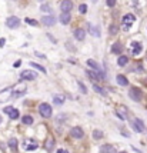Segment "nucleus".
<instances>
[{"label":"nucleus","instance_id":"1","mask_svg":"<svg viewBox=\"0 0 147 153\" xmlns=\"http://www.w3.org/2000/svg\"><path fill=\"white\" fill-rule=\"evenodd\" d=\"M39 113H40L41 117H44V119L52 117V113H53L52 106H50L49 103H41V105L39 106Z\"/></svg>","mask_w":147,"mask_h":153},{"label":"nucleus","instance_id":"2","mask_svg":"<svg viewBox=\"0 0 147 153\" xmlns=\"http://www.w3.org/2000/svg\"><path fill=\"white\" fill-rule=\"evenodd\" d=\"M129 97L131 99V100L134 102H140L143 99V92H141V89H138V87H130L129 90Z\"/></svg>","mask_w":147,"mask_h":153},{"label":"nucleus","instance_id":"3","mask_svg":"<svg viewBox=\"0 0 147 153\" xmlns=\"http://www.w3.org/2000/svg\"><path fill=\"white\" fill-rule=\"evenodd\" d=\"M134 22H136V17H134V14H130V13L123 16V19H121V23H123L124 29H130L134 24Z\"/></svg>","mask_w":147,"mask_h":153},{"label":"nucleus","instance_id":"4","mask_svg":"<svg viewBox=\"0 0 147 153\" xmlns=\"http://www.w3.org/2000/svg\"><path fill=\"white\" fill-rule=\"evenodd\" d=\"M6 26L9 27V29H17L20 26V19L16 17V16H10L6 20Z\"/></svg>","mask_w":147,"mask_h":153},{"label":"nucleus","instance_id":"5","mask_svg":"<svg viewBox=\"0 0 147 153\" xmlns=\"http://www.w3.org/2000/svg\"><path fill=\"white\" fill-rule=\"evenodd\" d=\"M70 135H71V137H73V139H83L84 132H83V129H81L80 126H74V127H71Z\"/></svg>","mask_w":147,"mask_h":153},{"label":"nucleus","instance_id":"6","mask_svg":"<svg viewBox=\"0 0 147 153\" xmlns=\"http://www.w3.org/2000/svg\"><path fill=\"white\" fill-rule=\"evenodd\" d=\"M36 77H37V74L33 70H23L20 73V79L22 80H34Z\"/></svg>","mask_w":147,"mask_h":153},{"label":"nucleus","instance_id":"7","mask_svg":"<svg viewBox=\"0 0 147 153\" xmlns=\"http://www.w3.org/2000/svg\"><path fill=\"white\" fill-rule=\"evenodd\" d=\"M131 126H133L134 132H137V133H143L144 132V123L140 119H133L131 120Z\"/></svg>","mask_w":147,"mask_h":153},{"label":"nucleus","instance_id":"8","mask_svg":"<svg viewBox=\"0 0 147 153\" xmlns=\"http://www.w3.org/2000/svg\"><path fill=\"white\" fill-rule=\"evenodd\" d=\"M41 23H43V26H47V27H52L56 24V17L54 16H43L41 19Z\"/></svg>","mask_w":147,"mask_h":153},{"label":"nucleus","instance_id":"9","mask_svg":"<svg viewBox=\"0 0 147 153\" xmlns=\"http://www.w3.org/2000/svg\"><path fill=\"white\" fill-rule=\"evenodd\" d=\"M60 9H62L63 13H69L73 9V2L71 0H63L62 5H60Z\"/></svg>","mask_w":147,"mask_h":153},{"label":"nucleus","instance_id":"10","mask_svg":"<svg viewBox=\"0 0 147 153\" xmlns=\"http://www.w3.org/2000/svg\"><path fill=\"white\" fill-rule=\"evenodd\" d=\"M116 114H117V117H119V119L126 120V119H127V109H126L124 106H121V107H116Z\"/></svg>","mask_w":147,"mask_h":153},{"label":"nucleus","instance_id":"11","mask_svg":"<svg viewBox=\"0 0 147 153\" xmlns=\"http://www.w3.org/2000/svg\"><path fill=\"white\" fill-rule=\"evenodd\" d=\"M100 153H117V150L112 144H103L100 146Z\"/></svg>","mask_w":147,"mask_h":153},{"label":"nucleus","instance_id":"12","mask_svg":"<svg viewBox=\"0 0 147 153\" xmlns=\"http://www.w3.org/2000/svg\"><path fill=\"white\" fill-rule=\"evenodd\" d=\"M89 33H91V36L94 37H100V27H97L93 23H89Z\"/></svg>","mask_w":147,"mask_h":153},{"label":"nucleus","instance_id":"13","mask_svg":"<svg viewBox=\"0 0 147 153\" xmlns=\"http://www.w3.org/2000/svg\"><path fill=\"white\" fill-rule=\"evenodd\" d=\"M143 50L141 47V43H138V42H133L131 43V53H133L134 56H137V54H140Z\"/></svg>","mask_w":147,"mask_h":153},{"label":"nucleus","instance_id":"14","mask_svg":"<svg viewBox=\"0 0 147 153\" xmlns=\"http://www.w3.org/2000/svg\"><path fill=\"white\" fill-rule=\"evenodd\" d=\"M112 53L113 54H120L121 52H123V46H121V43L120 42H116V43H113L112 44Z\"/></svg>","mask_w":147,"mask_h":153},{"label":"nucleus","instance_id":"15","mask_svg":"<svg viewBox=\"0 0 147 153\" xmlns=\"http://www.w3.org/2000/svg\"><path fill=\"white\" fill-rule=\"evenodd\" d=\"M64 100H66V97H64V95H62V93H57V95L53 96L54 105H57V106H62L63 103H64Z\"/></svg>","mask_w":147,"mask_h":153},{"label":"nucleus","instance_id":"16","mask_svg":"<svg viewBox=\"0 0 147 153\" xmlns=\"http://www.w3.org/2000/svg\"><path fill=\"white\" fill-rule=\"evenodd\" d=\"M12 92H13L12 89H6V90H3V92H0V103L9 100V97L12 96Z\"/></svg>","mask_w":147,"mask_h":153},{"label":"nucleus","instance_id":"17","mask_svg":"<svg viewBox=\"0 0 147 153\" xmlns=\"http://www.w3.org/2000/svg\"><path fill=\"white\" fill-rule=\"evenodd\" d=\"M43 146H44L46 150L52 152V150L54 149V146H56V142H54V139H46V142L43 143Z\"/></svg>","mask_w":147,"mask_h":153},{"label":"nucleus","instance_id":"18","mask_svg":"<svg viewBox=\"0 0 147 153\" xmlns=\"http://www.w3.org/2000/svg\"><path fill=\"white\" fill-rule=\"evenodd\" d=\"M116 80H117V84H119V86H127V84H129V80H127V77H126V76H123V74H117Z\"/></svg>","mask_w":147,"mask_h":153},{"label":"nucleus","instance_id":"19","mask_svg":"<svg viewBox=\"0 0 147 153\" xmlns=\"http://www.w3.org/2000/svg\"><path fill=\"white\" fill-rule=\"evenodd\" d=\"M74 37H76L77 40H84L86 30H83V29H76V30H74Z\"/></svg>","mask_w":147,"mask_h":153},{"label":"nucleus","instance_id":"20","mask_svg":"<svg viewBox=\"0 0 147 153\" xmlns=\"http://www.w3.org/2000/svg\"><path fill=\"white\" fill-rule=\"evenodd\" d=\"M33 122H34V119H33V116H30V114H24V116L22 117V123L23 125L30 126V125H33Z\"/></svg>","mask_w":147,"mask_h":153},{"label":"nucleus","instance_id":"21","mask_svg":"<svg viewBox=\"0 0 147 153\" xmlns=\"http://www.w3.org/2000/svg\"><path fill=\"white\" fill-rule=\"evenodd\" d=\"M86 74L89 76L90 79L93 80V82H99L100 80V77H99V74L94 72V70H86Z\"/></svg>","mask_w":147,"mask_h":153},{"label":"nucleus","instance_id":"22","mask_svg":"<svg viewBox=\"0 0 147 153\" xmlns=\"http://www.w3.org/2000/svg\"><path fill=\"white\" fill-rule=\"evenodd\" d=\"M93 89H94V92H96V93H99V95H102V96H104V97L107 96L106 89H103L102 86H99V84H96V83H94V84H93Z\"/></svg>","mask_w":147,"mask_h":153},{"label":"nucleus","instance_id":"23","mask_svg":"<svg viewBox=\"0 0 147 153\" xmlns=\"http://www.w3.org/2000/svg\"><path fill=\"white\" fill-rule=\"evenodd\" d=\"M70 19H71L70 13H62L60 14V23H62V24H67V23L70 22Z\"/></svg>","mask_w":147,"mask_h":153},{"label":"nucleus","instance_id":"24","mask_svg":"<svg viewBox=\"0 0 147 153\" xmlns=\"http://www.w3.org/2000/svg\"><path fill=\"white\" fill-rule=\"evenodd\" d=\"M19 116H20V112H19V110L16 109V107H13V109H12V110L9 112V117H10V119H13V120H16V119H17Z\"/></svg>","mask_w":147,"mask_h":153},{"label":"nucleus","instance_id":"25","mask_svg":"<svg viewBox=\"0 0 147 153\" xmlns=\"http://www.w3.org/2000/svg\"><path fill=\"white\" fill-rule=\"evenodd\" d=\"M17 144H19L17 139H14V137L9 139V147L12 149V150H16V149H17Z\"/></svg>","mask_w":147,"mask_h":153},{"label":"nucleus","instance_id":"26","mask_svg":"<svg viewBox=\"0 0 147 153\" xmlns=\"http://www.w3.org/2000/svg\"><path fill=\"white\" fill-rule=\"evenodd\" d=\"M30 66L33 67V69H37V70H40V72H43V73H47V70L43 67V66H40L39 63H34V62H30Z\"/></svg>","mask_w":147,"mask_h":153},{"label":"nucleus","instance_id":"27","mask_svg":"<svg viewBox=\"0 0 147 153\" xmlns=\"http://www.w3.org/2000/svg\"><path fill=\"white\" fill-rule=\"evenodd\" d=\"M127 62H129V59L126 56H119V59H117V65L119 66H126L127 65Z\"/></svg>","mask_w":147,"mask_h":153},{"label":"nucleus","instance_id":"28","mask_svg":"<svg viewBox=\"0 0 147 153\" xmlns=\"http://www.w3.org/2000/svg\"><path fill=\"white\" fill-rule=\"evenodd\" d=\"M102 137H103V132L99 130V129H94V130H93V139L94 140H99V139H102Z\"/></svg>","mask_w":147,"mask_h":153},{"label":"nucleus","instance_id":"29","mask_svg":"<svg viewBox=\"0 0 147 153\" xmlns=\"http://www.w3.org/2000/svg\"><path fill=\"white\" fill-rule=\"evenodd\" d=\"M117 32H119V26L117 24H110V27H109V33L112 36L117 35Z\"/></svg>","mask_w":147,"mask_h":153},{"label":"nucleus","instance_id":"30","mask_svg":"<svg viewBox=\"0 0 147 153\" xmlns=\"http://www.w3.org/2000/svg\"><path fill=\"white\" fill-rule=\"evenodd\" d=\"M77 86H79V89L81 90V93H83V95H87V87H86L84 84H83V82L77 80Z\"/></svg>","mask_w":147,"mask_h":153},{"label":"nucleus","instance_id":"31","mask_svg":"<svg viewBox=\"0 0 147 153\" xmlns=\"http://www.w3.org/2000/svg\"><path fill=\"white\" fill-rule=\"evenodd\" d=\"M40 10H41V12H47V13H52V7H50V6H47V5H41V6H40Z\"/></svg>","mask_w":147,"mask_h":153},{"label":"nucleus","instance_id":"32","mask_svg":"<svg viewBox=\"0 0 147 153\" xmlns=\"http://www.w3.org/2000/svg\"><path fill=\"white\" fill-rule=\"evenodd\" d=\"M26 23H29L30 26H39V22L34 19H26Z\"/></svg>","mask_w":147,"mask_h":153},{"label":"nucleus","instance_id":"33","mask_svg":"<svg viewBox=\"0 0 147 153\" xmlns=\"http://www.w3.org/2000/svg\"><path fill=\"white\" fill-rule=\"evenodd\" d=\"M79 12H80L81 14H84L86 12H87V6H86V5H80V6H79Z\"/></svg>","mask_w":147,"mask_h":153},{"label":"nucleus","instance_id":"34","mask_svg":"<svg viewBox=\"0 0 147 153\" xmlns=\"http://www.w3.org/2000/svg\"><path fill=\"white\" fill-rule=\"evenodd\" d=\"M36 149H37V144L33 143V144H30V146H27L26 150H29V152H33V150H36Z\"/></svg>","mask_w":147,"mask_h":153},{"label":"nucleus","instance_id":"35","mask_svg":"<svg viewBox=\"0 0 147 153\" xmlns=\"http://www.w3.org/2000/svg\"><path fill=\"white\" fill-rule=\"evenodd\" d=\"M114 5H116V0H107V6L109 7H113Z\"/></svg>","mask_w":147,"mask_h":153},{"label":"nucleus","instance_id":"36","mask_svg":"<svg viewBox=\"0 0 147 153\" xmlns=\"http://www.w3.org/2000/svg\"><path fill=\"white\" fill-rule=\"evenodd\" d=\"M12 109H13V106H6L5 109H3V112H5V113H7V114H9V112H10V110H12Z\"/></svg>","mask_w":147,"mask_h":153},{"label":"nucleus","instance_id":"37","mask_svg":"<svg viewBox=\"0 0 147 153\" xmlns=\"http://www.w3.org/2000/svg\"><path fill=\"white\" fill-rule=\"evenodd\" d=\"M66 46H67V49H69L70 52H74V47L71 46V43H69V42H67V43H66Z\"/></svg>","mask_w":147,"mask_h":153},{"label":"nucleus","instance_id":"38","mask_svg":"<svg viewBox=\"0 0 147 153\" xmlns=\"http://www.w3.org/2000/svg\"><path fill=\"white\" fill-rule=\"evenodd\" d=\"M47 37H49V39H50V40H52V42H53V43H54V44L57 43V40L54 39V37H53V36H52V35H47Z\"/></svg>","mask_w":147,"mask_h":153},{"label":"nucleus","instance_id":"39","mask_svg":"<svg viewBox=\"0 0 147 153\" xmlns=\"http://www.w3.org/2000/svg\"><path fill=\"white\" fill-rule=\"evenodd\" d=\"M66 114H59V120H66Z\"/></svg>","mask_w":147,"mask_h":153},{"label":"nucleus","instance_id":"40","mask_svg":"<svg viewBox=\"0 0 147 153\" xmlns=\"http://www.w3.org/2000/svg\"><path fill=\"white\" fill-rule=\"evenodd\" d=\"M6 44V39H0V47H3Z\"/></svg>","mask_w":147,"mask_h":153},{"label":"nucleus","instance_id":"41","mask_svg":"<svg viewBox=\"0 0 147 153\" xmlns=\"http://www.w3.org/2000/svg\"><path fill=\"white\" fill-rule=\"evenodd\" d=\"M36 56L41 57V59H46V56H44V54H41V53H39V52H36Z\"/></svg>","mask_w":147,"mask_h":153},{"label":"nucleus","instance_id":"42","mask_svg":"<svg viewBox=\"0 0 147 153\" xmlns=\"http://www.w3.org/2000/svg\"><path fill=\"white\" fill-rule=\"evenodd\" d=\"M121 135H124L126 137H129V136H130V135H129V132H126V130H121Z\"/></svg>","mask_w":147,"mask_h":153},{"label":"nucleus","instance_id":"43","mask_svg":"<svg viewBox=\"0 0 147 153\" xmlns=\"http://www.w3.org/2000/svg\"><path fill=\"white\" fill-rule=\"evenodd\" d=\"M131 147H133V150H134V152H137V153H143L141 150H140V149H137V147H134V146H131Z\"/></svg>","mask_w":147,"mask_h":153},{"label":"nucleus","instance_id":"44","mask_svg":"<svg viewBox=\"0 0 147 153\" xmlns=\"http://www.w3.org/2000/svg\"><path fill=\"white\" fill-rule=\"evenodd\" d=\"M57 153H69V152H67V150H64V149H59Z\"/></svg>","mask_w":147,"mask_h":153},{"label":"nucleus","instance_id":"45","mask_svg":"<svg viewBox=\"0 0 147 153\" xmlns=\"http://www.w3.org/2000/svg\"><path fill=\"white\" fill-rule=\"evenodd\" d=\"M20 65H22V62H20V60H17V62H16V63H14V67H19V66H20Z\"/></svg>","mask_w":147,"mask_h":153},{"label":"nucleus","instance_id":"46","mask_svg":"<svg viewBox=\"0 0 147 153\" xmlns=\"http://www.w3.org/2000/svg\"><path fill=\"white\" fill-rule=\"evenodd\" d=\"M2 120H3V119H2V116H0V125H2Z\"/></svg>","mask_w":147,"mask_h":153},{"label":"nucleus","instance_id":"47","mask_svg":"<svg viewBox=\"0 0 147 153\" xmlns=\"http://www.w3.org/2000/svg\"><path fill=\"white\" fill-rule=\"evenodd\" d=\"M91 2H93V3H96V2H97V0H91Z\"/></svg>","mask_w":147,"mask_h":153},{"label":"nucleus","instance_id":"48","mask_svg":"<svg viewBox=\"0 0 147 153\" xmlns=\"http://www.w3.org/2000/svg\"><path fill=\"white\" fill-rule=\"evenodd\" d=\"M120 153H127V152H124V150H123V152H120Z\"/></svg>","mask_w":147,"mask_h":153}]
</instances>
